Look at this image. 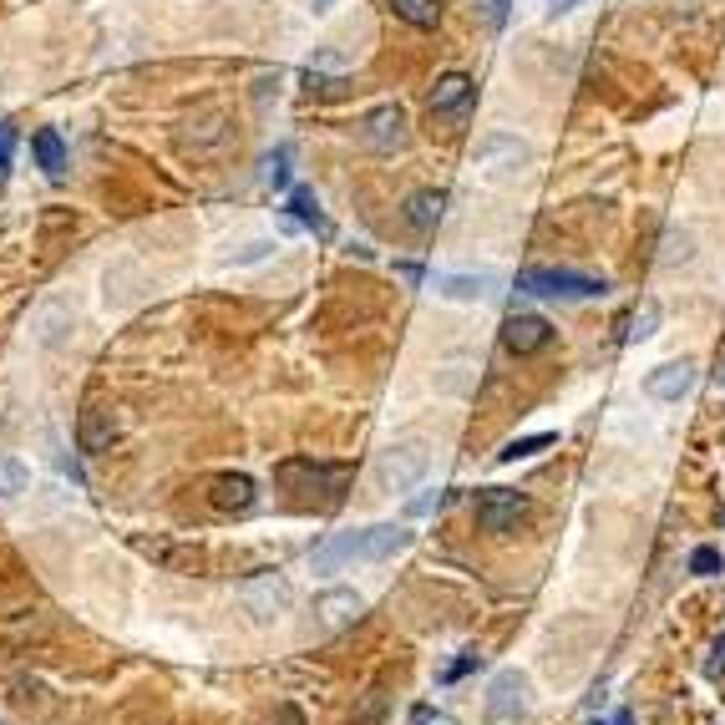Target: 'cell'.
I'll list each match as a JSON object with an SVG mask.
<instances>
[{"instance_id": "cell-1", "label": "cell", "mask_w": 725, "mask_h": 725, "mask_svg": "<svg viewBox=\"0 0 725 725\" xmlns=\"http://www.w3.org/2000/svg\"><path fill=\"white\" fill-rule=\"evenodd\" d=\"M406 543H411V533H406V528L376 523V528H360V533L325 538V543L309 553V563H315V573H330V569H340V563H360V559L381 563V559H396Z\"/></svg>"}, {"instance_id": "cell-2", "label": "cell", "mask_w": 725, "mask_h": 725, "mask_svg": "<svg viewBox=\"0 0 725 725\" xmlns=\"http://www.w3.org/2000/svg\"><path fill=\"white\" fill-rule=\"evenodd\" d=\"M518 289L543 295V299H594L609 285L599 274H579V269H523L518 274Z\"/></svg>"}, {"instance_id": "cell-3", "label": "cell", "mask_w": 725, "mask_h": 725, "mask_svg": "<svg viewBox=\"0 0 725 725\" xmlns=\"http://www.w3.org/2000/svg\"><path fill=\"white\" fill-rule=\"evenodd\" d=\"M350 467H335V462H309V457H295V462H279L274 467V482L289 492H340Z\"/></svg>"}, {"instance_id": "cell-4", "label": "cell", "mask_w": 725, "mask_h": 725, "mask_svg": "<svg viewBox=\"0 0 725 725\" xmlns=\"http://www.w3.org/2000/svg\"><path fill=\"white\" fill-rule=\"evenodd\" d=\"M528 518V498L512 488H488L477 492V528L482 533H508V528H518Z\"/></svg>"}, {"instance_id": "cell-5", "label": "cell", "mask_w": 725, "mask_h": 725, "mask_svg": "<svg viewBox=\"0 0 725 725\" xmlns=\"http://www.w3.org/2000/svg\"><path fill=\"white\" fill-rule=\"evenodd\" d=\"M427 447L421 441H401V447H391V452L381 457V488L386 492H411L427 477Z\"/></svg>"}, {"instance_id": "cell-6", "label": "cell", "mask_w": 725, "mask_h": 725, "mask_svg": "<svg viewBox=\"0 0 725 725\" xmlns=\"http://www.w3.org/2000/svg\"><path fill=\"white\" fill-rule=\"evenodd\" d=\"M360 143L376 147V153H396L406 143V108L401 102H381L360 118Z\"/></svg>"}, {"instance_id": "cell-7", "label": "cell", "mask_w": 725, "mask_h": 725, "mask_svg": "<svg viewBox=\"0 0 725 725\" xmlns=\"http://www.w3.org/2000/svg\"><path fill=\"white\" fill-rule=\"evenodd\" d=\"M472 96H477V82L467 72H441L437 86L427 92V108H431V118H467Z\"/></svg>"}, {"instance_id": "cell-8", "label": "cell", "mask_w": 725, "mask_h": 725, "mask_svg": "<svg viewBox=\"0 0 725 725\" xmlns=\"http://www.w3.org/2000/svg\"><path fill=\"white\" fill-rule=\"evenodd\" d=\"M548 340H553V325L543 315H508V325H502V345L512 356H538Z\"/></svg>"}, {"instance_id": "cell-9", "label": "cell", "mask_w": 725, "mask_h": 725, "mask_svg": "<svg viewBox=\"0 0 725 725\" xmlns=\"http://www.w3.org/2000/svg\"><path fill=\"white\" fill-rule=\"evenodd\" d=\"M208 502H214L218 512H249L254 502H259V488H254V477H244V472H218L214 482H208Z\"/></svg>"}, {"instance_id": "cell-10", "label": "cell", "mask_w": 725, "mask_h": 725, "mask_svg": "<svg viewBox=\"0 0 725 725\" xmlns=\"http://www.w3.org/2000/svg\"><path fill=\"white\" fill-rule=\"evenodd\" d=\"M502 289L498 274H441L437 279V295L441 299H457V305H472V299H492Z\"/></svg>"}, {"instance_id": "cell-11", "label": "cell", "mask_w": 725, "mask_h": 725, "mask_svg": "<svg viewBox=\"0 0 725 725\" xmlns=\"http://www.w3.org/2000/svg\"><path fill=\"white\" fill-rule=\"evenodd\" d=\"M523 695H528V680L518 675V670H502L498 680H492L488 690V715L492 721H512V715H523Z\"/></svg>"}, {"instance_id": "cell-12", "label": "cell", "mask_w": 725, "mask_h": 725, "mask_svg": "<svg viewBox=\"0 0 725 725\" xmlns=\"http://www.w3.org/2000/svg\"><path fill=\"white\" fill-rule=\"evenodd\" d=\"M695 386V360H670V366L650 370V381H644V391L654 396V401H680V396Z\"/></svg>"}, {"instance_id": "cell-13", "label": "cell", "mask_w": 725, "mask_h": 725, "mask_svg": "<svg viewBox=\"0 0 725 725\" xmlns=\"http://www.w3.org/2000/svg\"><path fill=\"white\" fill-rule=\"evenodd\" d=\"M112 411H102V406H86L82 417H76V447H82L86 457H96V452H108L112 447Z\"/></svg>"}, {"instance_id": "cell-14", "label": "cell", "mask_w": 725, "mask_h": 725, "mask_svg": "<svg viewBox=\"0 0 725 725\" xmlns=\"http://www.w3.org/2000/svg\"><path fill=\"white\" fill-rule=\"evenodd\" d=\"M441 214H447V193L441 188H417L406 198V224L417 228V234H431L441 224Z\"/></svg>"}, {"instance_id": "cell-15", "label": "cell", "mask_w": 725, "mask_h": 725, "mask_svg": "<svg viewBox=\"0 0 725 725\" xmlns=\"http://www.w3.org/2000/svg\"><path fill=\"white\" fill-rule=\"evenodd\" d=\"M360 594H350V589H330V594H320V604H315V614H320L325 630H345L350 619H360Z\"/></svg>"}, {"instance_id": "cell-16", "label": "cell", "mask_w": 725, "mask_h": 725, "mask_svg": "<svg viewBox=\"0 0 725 725\" xmlns=\"http://www.w3.org/2000/svg\"><path fill=\"white\" fill-rule=\"evenodd\" d=\"M31 147H37V163H41L47 178H61V173H67V143H61L57 127H41L37 137H31Z\"/></svg>"}, {"instance_id": "cell-17", "label": "cell", "mask_w": 725, "mask_h": 725, "mask_svg": "<svg viewBox=\"0 0 725 725\" xmlns=\"http://www.w3.org/2000/svg\"><path fill=\"white\" fill-rule=\"evenodd\" d=\"M477 163L488 167V173H502L498 163H508V167L528 163V147H523V143H512V137H492V143L477 147Z\"/></svg>"}, {"instance_id": "cell-18", "label": "cell", "mask_w": 725, "mask_h": 725, "mask_svg": "<svg viewBox=\"0 0 725 725\" xmlns=\"http://www.w3.org/2000/svg\"><path fill=\"white\" fill-rule=\"evenodd\" d=\"M289 218H295V224L320 228V234H330V224H325L320 203H315V193H309V188H295V193H289Z\"/></svg>"}, {"instance_id": "cell-19", "label": "cell", "mask_w": 725, "mask_h": 725, "mask_svg": "<svg viewBox=\"0 0 725 725\" xmlns=\"http://www.w3.org/2000/svg\"><path fill=\"white\" fill-rule=\"evenodd\" d=\"M386 6L411 25H437L441 21V0H386Z\"/></svg>"}, {"instance_id": "cell-20", "label": "cell", "mask_w": 725, "mask_h": 725, "mask_svg": "<svg viewBox=\"0 0 725 725\" xmlns=\"http://www.w3.org/2000/svg\"><path fill=\"white\" fill-rule=\"evenodd\" d=\"M553 431H538V437H518V441H508L498 452V462H518V457H533V452H543V447H553Z\"/></svg>"}, {"instance_id": "cell-21", "label": "cell", "mask_w": 725, "mask_h": 725, "mask_svg": "<svg viewBox=\"0 0 725 725\" xmlns=\"http://www.w3.org/2000/svg\"><path fill=\"white\" fill-rule=\"evenodd\" d=\"M16 492H25V467L0 452V498H16Z\"/></svg>"}, {"instance_id": "cell-22", "label": "cell", "mask_w": 725, "mask_h": 725, "mask_svg": "<svg viewBox=\"0 0 725 725\" xmlns=\"http://www.w3.org/2000/svg\"><path fill=\"white\" fill-rule=\"evenodd\" d=\"M690 573L715 579V573H721V548H695V553H690Z\"/></svg>"}, {"instance_id": "cell-23", "label": "cell", "mask_w": 725, "mask_h": 725, "mask_svg": "<svg viewBox=\"0 0 725 725\" xmlns=\"http://www.w3.org/2000/svg\"><path fill=\"white\" fill-rule=\"evenodd\" d=\"M654 325H660V305H654V299H644V305H640V315H634V330H630V340H644V335H654Z\"/></svg>"}, {"instance_id": "cell-24", "label": "cell", "mask_w": 725, "mask_h": 725, "mask_svg": "<svg viewBox=\"0 0 725 725\" xmlns=\"http://www.w3.org/2000/svg\"><path fill=\"white\" fill-rule=\"evenodd\" d=\"M472 11H482L488 25H502L508 21V0H472Z\"/></svg>"}, {"instance_id": "cell-25", "label": "cell", "mask_w": 725, "mask_h": 725, "mask_svg": "<svg viewBox=\"0 0 725 725\" xmlns=\"http://www.w3.org/2000/svg\"><path fill=\"white\" fill-rule=\"evenodd\" d=\"M269 183H274V188H285V183H289V147H279V153L269 157Z\"/></svg>"}, {"instance_id": "cell-26", "label": "cell", "mask_w": 725, "mask_h": 725, "mask_svg": "<svg viewBox=\"0 0 725 725\" xmlns=\"http://www.w3.org/2000/svg\"><path fill=\"white\" fill-rule=\"evenodd\" d=\"M11 153H16V127L0 122V167H11Z\"/></svg>"}, {"instance_id": "cell-27", "label": "cell", "mask_w": 725, "mask_h": 725, "mask_svg": "<svg viewBox=\"0 0 725 725\" xmlns=\"http://www.w3.org/2000/svg\"><path fill=\"white\" fill-rule=\"evenodd\" d=\"M477 665H482V654H462L457 665H447V680H462L467 670H477Z\"/></svg>"}, {"instance_id": "cell-28", "label": "cell", "mask_w": 725, "mask_h": 725, "mask_svg": "<svg viewBox=\"0 0 725 725\" xmlns=\"http://www.w3.org/2000/svg\"><path fill=\"white\" fill-rule=\"evenodd\" d=\"M721 381H725V366H721Z\"/></svg>"}, {"instance_id": "cell-29", "label": "cell", "mask_w": 725, "mask_h": 725, "mask_svg": "<svg viewBox=\"0 0 725 725\" xmlns=\"http://www.w3.org/2000/svg\"><path fill=\"white\" fill-rule=\"evenodd\" d=\"M594 725H604V721H594Z\"/></svg>"}]
</instances>
